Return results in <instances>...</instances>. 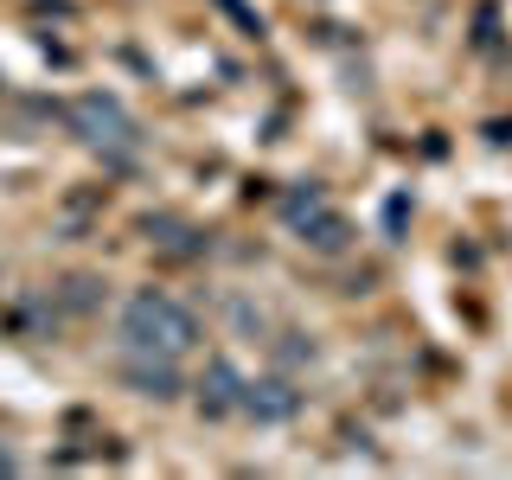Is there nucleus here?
<instances>
[{
    "label": "nucleus",
    "mask_w": 512,
    "mask_h": 480,
    "mask_svg": "<svg viewBox=\"0 0 512 480\" xmlns=\"http://www.w3.org/2000/svg\"><path fill=\"white\" fill-rule=\"evenodd\" d=\"M0 474H20V455H13L7 442H0Z\"/></svg>",
    "instance_id": "obj_8"
},
{
    "label": "nucleus",
    "mask_w": 512,
    "mask_h": 480,
    "mask_svg": "<svg viewBox=\"0 0 512 480\" xmlns=\"http://www.w3.org/2000/svg\"><path fill=\"white\" fill-rule=\"evenodd\" d=\"M96 288H103L96 276H71L64 282V301H71V308H96Z\"/></svg>",
    "instance_id": "obj_7"
},
{
    "label": "nucleus",
    "mask_w": 512,
    "mask_h": 480,
    "mask_svg": "<svg viewBox=\"0 0 512 480\" xmlns=\"http://www.w3.org/2000/svg\"><path fill=\"white\" fill-rule=\"evenodd\" d=\"M282 224L295 231V244L314 250V256L352 250V218H346L320 186H295V192H288V199H282Z\"/></svg>",
    "instance_id": "obj_2"
},
{
    "label": "nucleus",
    "mask_w": 512,
    "mask_h": 480,
    "mask_svg": "<svg viewBox=\"0 0 512 480\" xmlns=\"http://www.w3.org/2000/svg\"><path fill=\"white\" fill-rule=\"evenodd\" d=\"M295 410H301V391H295V378H288V372L244 378V404H237V416L276 429V423H295Z\"/></svg>",
    "instance_id": "obj_4"
},
{
    "label": "nucleus",
    "mask_w": 512,
    "mask_h": 480,
    "mask_svg": "<svg viewBox=\"0 0 512 480\" xmlns=\"http://www.w3.org/2000/svg\"><path fill=\"white\" fill-rule=\"evenodd\" d=\"M71 135L84 141V148L96 154H116V148H135V116L122 109V96H109V90H84L71 103Z\"/></svg>",
    "instance_id": "obj_3"
},
{
    "label": "nucleus",
    "mask_w": 512,
    "mask_h": 480,
    "mask_svg": "<svg viewBox=\"0 0 512 480\" xmlns=\"http://www.w3.org/2000/svg\"><path fill=\"white\" fill-rule=\"evenodd\" d=\"M122 352H148V359H186L199 346V314L167 288H135L116 314Z\"/></svg>",
    "instance_id": "obj_1"
},
{
    "label": "nucleus",
    "mask_w": 512,
    "mask_h": 480,
    "mask_svg": "<svg viewBox=\"0 0 512 480\" xmlns=\"http://www.w3.org/2000/svg\"><path fill=\"white\" fill-rule=\"evenodd\" d=\"M122 384L148 404H180L186 378H180V359H148V352H128L122 359Z\"/></svg>",
    "instance_id": "obj_5"
},
{
    "label": "nucleus",
    "mask_w": 512,
    "mask_h": 480,
    "mask_svg": "<svg viewBox=\"0 0 512 480\" xmlns=\"http://www.w3.org/2000/svg\"><path fill=\"white\" fill-rule=\"evenodd\" d=\"M199 410L205 416H237V404H244V372H237L231 359H205V372H199Z\"/></svg>",
    "instance_id": "obj_6"
}]
</instances>
